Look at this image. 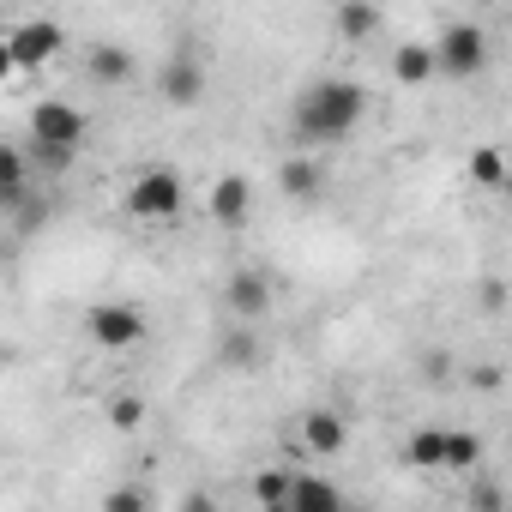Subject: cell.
I'll use <instances>...</instances> for the list:
<instances>
[{
    "mask_svg": "<svg viewBox=\"0 0 512 512\" xmlns=\"http://www.w3.org/2000/svg\"><path fill=\"white\" fill-rule=\"evenodd\" d=\"M368 115V91L356 79H314L302 85V97L290 103V139L296 145H344Z\"/></svg>",
    "mask_w": 512,
    "mask_h": 512,
    "instance_id": "obj_1",
    "label": "cell"
},
{
    "mask_svg": "<svg viewBox=\"0 0 512 512\" xmlns=\"http://www.w3.org/2000/svg\"><path fill=\"white\" fill-rule=\"evenodd\" d=\"M67 49V31L55 19H19L7 31V43H0V73H31L43 61H55Z\"/></svg>",
    "mask_w": 512,
    "mask_h": 512,
    "instance_id": "obj_2",
    "label": "cell"
},
{
    "mask_svg": "<svg viewBox=\"0 0 512 512\" xmlns=\"http://www.w3.org/2000/svg\"><path fill=\"white\" fill-rule=\"evenodd\" d=\"M85 338H91L97 350L121 356V350H139V344L151 338V320H145L133 302H97V308L85 314Z\"/></svg>",
    "mask_w": 512,
    "mask_h": 512,
    "instance_id": "obj_3",
    "label": "cell"
},
{
    "mask_svg": "<svg viewBox=\"0 0 512 512\" xmlns=\"http://www.w3.org/2000/svg\"><path fill=\"white\" fill-rule=\"evenodd\" d=\"M85 133H91V115L85 109H73L61 97L31 103V145H43V151H79Z\"/></svg>",
    "mask_w": 512,
    "mask_h": 512,
    "instance_id": "obj_4",
    "label": "cell"
},
{
    "mask_svg": "<svg viewBox=\"0 0 512 512\" xmlns=\"http://www.w3.org/2000/svg\"><path fill=\"white\" fill-rule=\"evenodd\" d=\"M434 61H440L446 79H476V73L488 67V31L470 25V19L446 25V31L434 37Z\"/></svg>",
    "mask_w": 512,
    "mask_h": 512,
    "instance_id": "obj_5",
    "label": "cell"
},
{
    "mask_svg": "<svg viewBox=\"0 0 512 512\" xmlns=\"http://www.w3.org/2000/svg\"><path fill=\"white\" fill-rule=\"evenodd\" d=\"M181 199H187V181L175 175V169H145L133 187H127V211L133 217H145V223H169L175 211H181Z\"/></svg>",
    "mask_w": 512,
    "mask_h": 512,
    "instance_id": "obj_6",
    "label": "cell"
},
{
    "mask_svg": "<svg viewBox=\"0 0 512 512\" xmlns=\"http://www.w3.org/2000/svg\"><path fill=\"white\" fill-rule=\"evenodd\" d=\"M157 97H163L169 109H193V103L205 97V61H199L187 43L163 55V67H157Z\"/></svg>",
    "mask_w": 512,
    "mask_h": 512,
    "instance_id": "obj_7",
    "label": "cell"
},
{
    "mask_svg": "<svg viewBox=\"0 0 512 512\" xmlns=\"http://www.w3.org/2000/svg\"><path fill=\"white\" fill-rule=\"evenodd\" d=\"M223 308L235 326H253V320H266L272 314V278L266 272H253V266H235L223 278Z\"/></svg>",
    "mask_w": 512,
    "mask_h": 512,
    "instance_id": "obj_8",
    "label": "cell"
},
{
    "mask_svg": "<svg viewBox=\"0 0 512 512\" xmlns=\"http://www.w3.org/2000/svg\"><path fill=\"white\" fill-rule=\"evenodd\" d=\"M205 205H211V223H217V229H247V217H253V187H247V175H217L211 193H205Z\"/></svg>",
    "mask_w": 512,
    "mask_h": 512,
    "instance_id": "obj_9",
    "label": "cell"
},
{
    "mask_svg": "<svg viewBox=\"0 0 512 512\" xmlns=\"http://www.w3.org/2000/svg\"><path fill=\"white\" fill-rule=\"evenodd\" d=\"M284 512H350V500H344V488L332 482V476H320V470H296V482H290V506Z\"/></svg>",
    "mask_w": 512,
    "mask_h": 512,
    "instance_id": "obj_10",
    "label": "cell"
},
{
    "mask_svg": "<svg viewBox=\"0 0 512 512\" xmlns=\"http://www.w3.org/2000/svg\"><path fill=\"white\" fill-rule=\"evenodd\" d=\"M296 434H302V446H308L314 458H338V452L350 446V428H344V416H338V410H308Z\"/></svg>",
    "mask_w": 512,
    "mask_h": 512,
    "instance_id": "obj_11",
    "label": "cell"
},
{
    "mask_svg": "<svg viewBox=\"0 0 512 512\" xmlns=\"http://www.w3.org/2000/svg\"><path fill=\"white\" fill-rule=\"evenodd\" d=\"M133 73H139V61H133L127 43H91V55H85V79L91 85H127Z\"/></svg>",
    "mask_w": 512,
    "mask_h": 512,
    "instance_id": "obj_12",
    "label": "cell"
},
{
    "mask_svg": "<svg viewBox=\"0 0 512 512\" xmlns=\"http://www.w3.org/2000/svg\"><path fill=\"white\" fill-rule=\"evenodd\" d=\"M278 187H284L290 199H302V205H314V199L326 193V169H320V157H308V151H296V157H284V163H278Z\"/></svg>",
    "mask_w": 512,
    "mask_h": 512,
    "instance_id": "obj_13",
    "label": "cell"
},
{
    "mask_svg": "<svg viewBox=\"0 0 512 512\" xmlns=\"http://www.w3.org/2000/svg\"><path fill=\"white\" fill-rule=\"evenodd\" d=\"M0 205L7 211L31 205V157H25V145H0Z\"/></svg>",
    "mask_w": 512,
    "mask_h": 512,
    "instance_id": "obj_14",
    "label": "cell"
},
{
    "mask_svg": "<svg viewBox=\"0 0 512 512\" xmlns=\"http://www.w3.org/2000/svg\"><path fill=\"white\" fill-rule=\"evenodd\" d=\"M434 73H440L434 43H398V49H392V79H398V85H410V91H416V85H428Z\"/></svg>",
    "mask_w": 512,
    "mask_h": 512,
    "instance_id": "obj_15",
    "label": "cell"
},
{
    "mask_svg": "<svg viewBox=\"0 0 512 512\" xmlns=\"http://www.w3.org/2000/svg\"><path fill=\"white\" fill-rule=\"evenodd\" d=\"M386 19H380V7H368V0H344V7L332 13V31L344 37V43H362V37H374Z\"/></svg>",
    "mask_w": 512,
    "mask_h": 512,
    "instance_id": "obj_16",
    "label": "cell"
},
{
    "mask_svg": "<svg viewBox=\"0 0 512 512\" xmlns=\"http://www.w3.org/2000/svg\"><path fill=\"white\" fill-rule=\"evenodd\" d=\"M446 470L452 476H476L482 470V434L476 428H446Z\"/></svg>",
    "mask_w": 512,
    "mask_h": 512,
    "instance_id": "obj_17",
    "label": "cell"
},
{
    "mask_svg": "<svg viewBox=\"0 0 512 512\" xmlns=\"http://www.w3.org/2000/svg\"><path fill=\"white\" fill-rule=\"evenodd\" d=\"M404 458H410L416 470H446V428H410Z\"/></svg>",
    "mask_w": 512,
    "mask_h": 512,
    "instance_id": "obj_18",
    "label": "cell"
},
{
    "mask_svg": "<svg viewBox=\"0 0 512 512\" xmlns=\"http://www.w3.org/2000/svg\"><path fill=\"white\" fill-rule=\"evenodd\" d=\"M512 500H506V488L488 476V470H476L470 482H464V512H506Z\"/></svg>",
    "mask_w": 512,
    "mask_h": 512,
    "instance_id": "obj_19",
    "label": "cell"
},
{
    "mask_svg": "<svg viewBox=\"0 0 512 512\" xmlns=\"http://www.w3.org/2000/svg\"><path fill=\"white\" fill-rule=\"evenodd\" d=\"M290 482H296V470H260V476H253V494H260V506L266 512H284L290 506Z\"/></svg>",
    "mask_w": 512,
    "mask_h": 512,
    "instance_id": "obj_20",
    "label": "cell"
},
{
    "mask_svg": "<svg viewBox=\"0 0 512 512\" xmlns=\"http://www.w3.org/2000/svg\"><path fill=\"white\" fill-rule=\"evenodd\" d=\"M470 181H476V187H506V181H512V175H506V157H500L494 145H476V151H470Z\"/></svg>",
    "mask_w": 512,
    "mask_h": 512,
    "instance_id": "obj_21",
    "label": "cell"
},
{
    "mask_svg": "<svg viewBox=\"0 0 512 512\" xmlns=\"http://www.w3.org/2000/svg\"><path fill=\"white\" fill-rule=\"evenodd\" d=\"M103 512H157V506H151L145 482H115V488L103 494Z\"/></svg>",
    "mask_w": 512,
    "mask_h": 512,
    "instance_id": "obj_22",
    "label": "cell"
},
{
    "mask_svg": "<svg viewBox=\"0 0 512 512\" xmlns=\"http://www.w3.org/2000/svg\"><path fill=\"white\" fill-rule=\"evenodd\" d=\"M223 362L229 368H253V362H260V338H253V326H235L223 338Z\"/></svg>",
    "mask_w": 512,
    "mask_h": 512,
    "instance_id": "obj_23",
    "label": "cell"
},
{
    "mask_svg": "<svg viewBox=\"0 0 512 512\" xmlns=\"http://www.w3.org/2000/svg\"><path fill=\"white\" fill-rule=\"evenodd\" d=\"M139 422H145V398H133V392H121V398L109 404V428H115V434H133Z\"/></svg>",
    "mask_w": 512,
    "mask_h": 512,
    "instance_id": "obj_24",
    "label": "cell"
},
{
    "mask_svg": "<svg viewBox=\"0 0 512 512\" xmlns=\"http://www.w3.org/2000/svg\"><path fill=\"white\" fill-rule=\"evenodd\" d=\"M31 157H37V163H43V175H67V169H73V157H79V151H43V145H31Z\"/></svg>",
    "mask_w": 512,
    "mask_h": 512,
    "instance_id": "obj_25",
    "label": "cell"
},
{
    "mask_svg": "<svg viewBox=\"0 0 512 512\" xmlns=\"http://www.w3.org/2000/svg\"><path fill=\"white\" fill-rule=\"evenodd\" d=\"M482 308H488V314H500V308H506V284H500V278H488V284H482Z\"/></svg>",
    "mask_w": 512,
    "mask_h": 512,
    "instance_id": "obj_26",
    "label": "cell"
},
{
    "mask_svg": "<svg viewBox=\"0 0 512 512\" xmlns=\"http://www.w3.org/2000/svg\"><path fill=\"white\" fill-rule=\"evenodd\" d=\"M181 512H217V500H211V494H205V488H193V494H187V500H181Z\"/></svg>",
    "mask_w": 512,
    "mask_h": 512,
    "instance_id": "obj_27",
    "label": "cell"
},
{
    "mask_svg": "<svg viewBox=\"0 0 512 512\" xmlns=\"http://www.w3.org/2000/svg\"><path fill=\"white\" fill-rule=\"evenodd\" d=\"M506 193H512V181H506Z\"/></svg>",
    "mask_w": 512,
    "mask_h": 512,
    "instance_id": "obj_28",
    "label": "cell"
}]
</instances>
